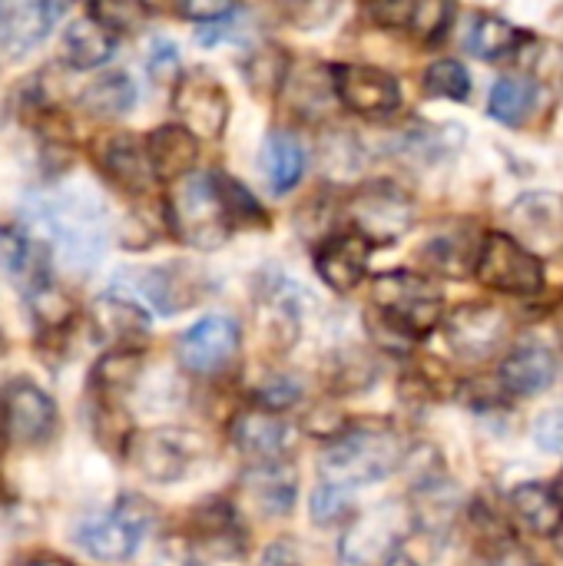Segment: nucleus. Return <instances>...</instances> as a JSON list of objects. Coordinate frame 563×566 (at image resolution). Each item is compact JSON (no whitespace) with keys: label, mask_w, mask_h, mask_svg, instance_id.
<instances>
[{"label":"nucleus","mask_w":563,"mask_h":566,"mask_svg":"<svg viewBox=\"0 0 563 566\" xmlns=\"http://www.w3.org/2000/svg\"><path fill=\"white\" fill-rule=\"evenodd\" d=\"M232 13H236V7L229 0H202V3H183L179 7V17H189V20H196L202 27H209L216 20H226Z\"/></svg>","instance_id":"nucleus-45"},{"label":"nucleus","mask_w":563,"mask_h":566,"mask_svg":"<svg viewBox=\"0 0 563 566\" xmlns=\"http://www.w3.org/2000/svg\"><path fill=\"white\" fill-rule=\"evenodd\" d=\"M368 252L372 242L362 239L358 232H342L325 239V245L315 255V272L332 292H352L368 272Z\"/></svg>","instance_id":"nucleus-17"},{"label":"nucleus","mask_w":563,"mask_h":566,"mask_svg":"<svg viewBox=\"0 0 563 566\" xmlns=\"http://www.w3.org/2000/svg\"><path fill=\"white\" fill-rule=\"evenodd\" d=\"M63 13L60 3H7V56H20L33 50L53 27V20Z\"/></svg>","instance_id":"nucleus-25"},{"label":"nucleus","mask_w":563,"mask_h":566,"mask_svg":"<svg viewBox=\"0 0 563 566\" xmlns=\"http://www.w3.org/2000/svg\"><path fill=\"white\" fill-rule=\"evenodd\" d=\"M557 375V358L551 348L544 345H521L514 348L504 361H501V385L508 395H541L544 388H551Z\"/></svg>","instance_id":"nucleus-20"},{"label":"nucleus","mask_w":563,"mask_h":566,"mask_svg":"<svg viewBox=\"0 0 563 566\" xmlns=\"http://www.w3.org/2000/svg\"><path fill=\"white\" fill-rule=\"evenodd\" d=\"M96 159H100L103 176L126 192H146L156 182L146 143H139L133 133H116V136L103 139Z\"/></svg>","instance_id":"nucleus-18"},{"label":"nucleus","mask_w":563,"mask_h":566,"mask_svg":"<svg viewBox=\"0 0 563 566\" xmlns=\"http://www.w3.org/2000/svg\"><path fill=\"white\" fill-rule=\"evenodd\" d=\"M534 444L544 454H561L563 451V408H551L534 421Z\"/></svg>","instance_id":"nucleus-42"},{"label":"nucleus","mask_w":563,"mask_h":566,"mask_svg":"<svg viewBox=\"0 0 563 566\" xmlns=\"http://www.w3.org/2000/svg\"><path fill=\"white\" fill-rule=\"evenodd\" d=\"M116 50V30H110L100 17L86 13L76 17L66 30H63V53L66 63L76 70H93L103 66Z\"/></svg>","instance_id":"nucleus-22"},{"label":"nucleus","mask_w":563,"mask_h":566,"mask_svg":"<svg viewBox=\"0 0 563 566\" xmlns=\"http://www.w3.org/2000/svg\"><path fill=\"white\" fill-rule=\"evenodd\" d=\"M491 566H538L531 560V554L528 551H521V547H514V544H501L498 547V554L491 557Z\"/></svg>","instance_id":"nucleus-48"},{"label":"nucleus","mask_w":563,"mask_h":566,"mask_svg":"<svg viewBox=\"0 0 563 566\" xmlns=\"http://www.w3.org/2000/svg\"><path fill=\"white\" fill-rule=\"evenodd\" d=\"M348 491L335 488V484H319L315 494H312V521L315 524H335L348 514Z\"/></svg>","instance_id":"nucleus-40"},{"label":"nucleus","mask_w":563,"mask_h":566,"mask_svg":"<svg viewBox=\"0 0 563 566\" xmlns=\"http://www.w3.org/2000/svg\"><path fill=\"white\" fill-rule=\"evenodd\" d=\"M368 13L382 27H408L411 13H415V3H375V7H368Z\"/></svg>","instance_id":"nucleus-46"},{"label":"nucleus","mask_w":563,"mask_h":566,"mask_svg":"<svg viewBox=\"0 0 563 566\" xmlns=\"http://www.w3.org/2000/svg\"><path fill=\"white\" fill-rule=\"evenodd\" d=\"M56 405L33 381H17L3 395V428L20 448H40L56 434Z\"/></svg>","instance_id":"nucleus-13"},{"label":"nucleus","mask_w":563,"mask_h":566,"mask_svg":"<svg viewBox=\"0 0 563 566\" xmlns=\"http://www.w3.org/2000/svg\"><path fill=\"white\" fill-rule=\"evenodd\" d=\"M445 335L448 345L455 348L458 358L465 361H484L491 355H498L511 335V322L501 308L494 305H461L445 318Z\"/></svg>","instance_id":"nucleus-11"},{"label":"nucleus","mask_w":563,"mask_h":566,"mask_svg":"<svg viewBox=\"0 0 563 566\" xmlns=\"http://www.w3.org/2000/svg\"><path fill=\"white\" fill-rule=\"evenodd\" d=\"M425 93L441 99H468L471 76L458 60H438L425 70Z\"/></svg>","instance_id":"nucleus-36"},{"label":"nucleus","mask_w":563,"mask_h":566,"mask_svg":"<svg viewBox=\"0 0 563 566\" xmlns=\"http://www.w3.org/2000/svg\"><path fill=\"white\" fill-rule=\"evenodd\" d=\"M299 551L289 544V541H275L269 551H265V557H262V566H299Z\"/></svg>","instance_id":"nucleus-47"},{"label":"nucleus","mask_w":563,"mask_h":566,"mask_svg":"<svg viewBox=\"0 0 563 566\" xmlns=\"http://www.w3.org/2000/svg\"><path fill=\"white\" fill-rule=\"evenodd\" d=\"M405 438L388 421H358L348 424L329 448L322 451V478L342 491L368 488L392 478L405 464Z\"/></svg>","instance_id":"nucleus-1"},{"label":"nucleus","mask_w":563,"mask_h":566,"mask_svg":"<svg viewBox=\"0 0 563 566\" xmlns=\"http://www.w3.org/2000/svg\"><path fill=\"white\" fill-rule=\"evenodd\" d=\"M405 511L395 501H385L382 507L362 514L342 541V554L348 566H365L372 564L375 557H392L398 551V541L405 534Z\"/></svg>","instance_id":"nucleus-15"},{"label":"nucleus","mask_w":563,"mask_h":566,"mask_svg":"<svg viewBox=\"0 0 563 566\" xmlns=\"http://www.w3.org/2000/svg\"><path fill=\"white\" fill-rule=\"evenodd\" d=\"M554 544H557V551H561V557H563V527H561V534L554 537Z\"/></svg>","instance_id":"nucleus-53"},{"label":"nucleus","mask_w":563,"mask_h":566,"mask_svg":"<svg viewBox=\"0 0 563 566\" xmlns=\"http://www.w3.org/2000/svg\"><path fill=\"white\" fill-rule=\"evenodd\" d=\"M146 70L156 76V80H169V76H176V70H179V50L169 43V40H153V46H149V56H146Z\"/></svg>","instance_id":"nucleus-43"},{"label":"nucleus","mask_w":563,"mask_h":566,"mask_svg":"<svg viewBox=\"0 0 563 566\" xmlns=\"http://www.w3.org/2000/svg\"><path fill=\"white\" fill-rule=\"evenodd\" d=\"M335 96L358 116H392L402 106V86L392 73L365 63H348L335 70Z\"/></svg>","instance_id":"nucleus-14"},{"label":"nucleus","mask_w":563,"mask_h":566,"mask_svg":"<svg viewBox=\"0 0 563 566\" xmlns=\"http://www.w3.org/2000/svg\"><path fill=\"white\" fill-rule=\"evenodd\" d=\"M239 491L249 501V507H256V514L285 517L292 511V504H295L299 478L285 461L282 464H256V468H249L242 474Z\"/></svg>","instance_id":"nucleus-19"},{"label":"nucleus","mask_w":563,"mask_h":566,"mask_svg":"<svg viewBox=\"0 0 563 566\" xmlns=\"http://www.w3.org/2000/svg\"><path fill=\"white\" fill-rule=\"evenodd\" d=\"M451 7L448 3H415V13H411V23L408 30L421 40V43H438L445 33H448V23H451Z\"/></svg>","instance_id":"nucleus-39"},{"label":"nucleus","mask_w":563,"mask_h":566,"mask_svg":"<svg viewBox=\"0 0 563 566\" xmlns=\"http://www.w3.org/2000/svg\"><path fill=\"white\" fill-rule=\"evenodd\" d=\"M521 40H524V33L511 20H504L498 13H478L465 33V50L481 60H498V56L514 53Z\"/></svg>","instance_id":"nucleus-30"},{"label":"nucleus","mask_w":563,"mask_h":566,"mask_svg":"<svg viewBox=\"0 0 563 566\" xmlns=\"http://www.w3.org/2000/svg\"><path fill=\"white\" fill-rule=\"evenodd\" d=\"M90 13L100 17L110 30H129V27L139 23V17H143L146 10L136 7V3H103V7H93Z\"/></svg>","instance_id":"nucleus-44"},{"label":"nucleus","mask_w":563,"mask_h":566,"mask_svg":"<svg viewBox=\"0 0 563 566\" xmlns=\"http://www.w3.org/2000/svg\"><path fill=\"white\" fill-rule=\"evenodd\" d=\"M511 219L518 222L521 232L551 239V235H557V229L563 232V199L561 196H548V192L524 196L521 202H514Z\"/></svg>","instance_id":"nucleus-33"},{"label":"nucleus","mask_w":563,"mask_h":566,"mask_svg":"<svg viewBox=\"0 0 563 566\" xmlns=\"http://www.w3.org/2000/svg\"><path fill=\"white\" fill-rule=\"evenodd\" d=\"M173 109L192 136L216 139L229 123V93L212 73L189 70L176 80Z\"/></svg>","instance_id":"nucleus-9"},{"label":"nucleus","mask_w":563,"mask_h":566,"mask_svg":"<svg viewBox=\"0 0 563 566\" xmlns=\"http://www.w3.org/2000/svg\"><path fill=\"white\" fill-rule=\"evenodd\" d=\"M7 56V3H0V60Z\"/></svg>","instance_id":"nucleus-50"},{"label":"nucleus","mask_w":563,"mask_h":566,"mask_svg":"<svg viewBox=\"0 0 563 566\" xmlns=\"http://www.w3.org/2000/svg\"><path fill=\"white\" fill-rule=\"evenodd\" d=\"M216 182H219V192H222V202H226V209H229V219H232V229L236 226H265V212H262V206H259V199L242 186V182H236L232 176H226V172H216Z\"/></svg>","instance_id":"nucleus-35"},{"label":"nucleus","mask_w":563,"mask_h":566,"mask_svg":"<svg viewBox=\"0 0 563 566\" xmlns=\"http://www.w3.org/2000/svg\"><path fill=\"white\" fill-rule=\"evenodd\" d=\"M166 212H169V226L176 239L202 252L219 249L232 232V219H229V209L222 202V192L212 172H192L173 182Z\"/></svg>","instance_id":"nucleus-3"},{"label":"nucleus","mask_w":563,"mask_h":566,"mask_svg":"<svg viewBox=\"0 0 563 566\" xmlns=\"http://www.w3.org/2000/svg\"><path fill=\"white\" fill-rule=\"evenodd\" d=\"M239 325L229 315H209L189 325L176 338V358L192 375H216L222 371L232 355L239 352Z\"/></svg>","instance_id":"nucleus-12"},{"label":"nucleus","mask_w":563,"mask_h":566,"mask_svg":"<svg viewBox=\"0 0 563 566\" xmlns=\"http://www.w3.org/2000/svg\"><path fill=\"white\" fill-rule=\"evenodd\" d=\"M30 315H33V322H37L43 332H60V328L70 325L73 305H70V298H66L60 289L43 285V289L30 292Z\"/></svg>","instance_id":"nucleus-38"},{"label":"nucleus","mask_w":563,"mask_h":566,"mask_svg":"<svg viewBox=\"0 0 563 566\" xmlns=\"http://www.w3.org/2000/svg\"><path fill=\"white\" fill-rule=\"evenodd\" d=\"M385 566H418V564H415V560H411V557H408L405 551H395V554H392V557L385 560Z\"/></svg>","instance_id":"nucleus-51"},{"label":"nucleus","mask_w":563,"mask_h":566,"mask_svg":"<svg viewBox=\"0 0 563 566\" xmlns=\"http://www.w3.org/2000/svg\"><path fill=\"white\" fill-rule=\"evenodd\" d=\"M348 219H352V232H358L368 242L388 245L415 226L418 206L398 182L378 179V182L358 186L348 196Z\"/></svg>","instance_id":"nucleus-6"},{"label":"nucleus","mask_w":563,"mask_h":566,"mask_svg":"<svg viewBox=\"0 0 563 566\" xmlns=\"http://www.w3.org/2000/svg\"><path fill=\"white\" fill-rule=\"evenodd\" d=\"M206 458H209V441L192 428L163 424V428L136 431L126 441L129 468L153 484H176L186 474H192Z\"/></svg>","instance_id":"nucleus-5"},{"label":"nucleus","mask_w":563,"mask_h":566,"mask_svg":"<svg viewBox=\"0 0 563 566\" xmlns=\"http://www.w3.org/2000/svg\"><path fill=\"white\" fill-rule=\"evenodd\" d=\"M372 318L395 328L402 338L418 342L445 322L441 292L418 272H388L375 279Z\"/></svg>","instance_id":"nucleus-4"},{"label":"nucleus","mask_w":563,"mask_h":566,"mask_svg":"<svg viewBox=\"0 0 563 566\" xmlns=\"http://www.w3.org/2000/svg\"><path fill=\"white\" fill-rule=\"evenodd\" d=\"M232 444L256 464H282L295 444V428L265 408H252L232 421Z\"/></svg>","instance_id":"nucleus-16"},{"label":"nucleus","mask_w":563,"mask_h":566,"mask_svg":"<svg viewBox=\"0 0 563 566\" xmlns=\"http://www.w3.org/2000/svg\"><path fill=\"white\" fill-rule=\"evenodd\" d=\"M123 282H126L143 302H149V305H153L156 312H163V315L186 312V308L196 305V302L206 295V289H209L206 272H199V269L189 265V262H166V265L139 269V272L123 275Z\"/></svg>","instance_id":"nucleus-10"},{"label":"nucleus","mask_w":563,"mask_h":566,"mask_svg":"<svg viewBox=\"0 0 563 566\" xmlns=\"http://www.w3.org/2000/svg\"><path fill=\"white\" fill-rule=\"evenodd\" d=\"M289 56L279 50V46H259L249 53L246 60V76H249V86L259 93V96H272L285 80H289Z\"/></svg>","instance_id":"nucleus-34"},{"label":"nucleus","mask_w":563,"mask_h":566,"mask_svg":"<svg viewBox=\"0 0 563 566\" xmlns=\"http://www.w3.org/2000/svg\"><path fill=\"white\" fill-rule=\"evenodd\" d=\"M554 497L561 501V507H563V471L557 474V481H554Z\"/></svg>","instance_id":"nucleus-52"},{"label":"nucleus","mask_w":563,"mask_h":566,"mask_svg":"<svg viewBox=\"0 0 563 566\" xmlns=\"http://www.w3.org/2000/svg\"><path fill=\"white\" fill-rule=\"evenodd\" d=\"M289 103L299 116L305 119H315L319 113H325L332 93H335V73L329 76L325 66L305 60V63H295L289 70Z\"/></svg>","instance_id":"nucleus-28"},{"label":"nucleus","mask_w":563,"mask_h":566,"mask_svg":"<svg viewBox=\"0 0 563 566\" xmlns=\"http://www.w3.org/2000/svg\"><path fill=\"white\" fill-rule=\"evenodd\" d=\"M0 272L20 285L27 295L46 285V269L40 265V249L17 222H0Z\"/></svg>","instance_id":"nucleus-23"},{"label":"nucleus","mask_w":563,"mask_h":566,"mask_svg":"<svg viewBox=\"0 0 563 566\" xmlns=\"http://www.w3.org/2000/svg\"><path fill=\"white\" fill-rule=\"evenodd\" d=\"M30 219L70 269L86 272L103 259L106 209L96 196L90 192L40 196L37 202H30Z\"/></svg>","instance_id":"nucleus-2"},{"label":"nucleus","mask_w":563,"mask_h":566,"mask_svg":"<svg viewBox=\"0 0 563 566\" xmlns=\"http://www.w3.org/2000/svg\"><path fill=\"white\" fill-rule=\"evenodd\" d=\"M511 511L514 517L538 537H557L563 527V507L554 497V488L544 484H521L511 491Z\"/></svg>","instance_id":"nucleus-26"},{"label":"nucleus","mask_w":563,"mask_h":566,"mask_svg":"<svg viewBox=\"0 0 563 566\" xmlns=\"http://www.w3.org/2000/svg\"><path fill=\"white\" fill-rule=\"evenodd\" d=\"M136 103V83L126 73H106L96 76L83 93H80V106L96 116V119H116L123 113H129Z\"/></svg>","instance_id":"nucleus-31"},{"label":"nucleus","mask_w":563,"mask_h":566,"mask_svg":"<svg viewBox=\"0 0 563 566\" xmlns=\"http://www.w3.org/2000/svg\"><path fill=\"white\" fill-rule=\"evenodd\" d=\"M143 368V355L136 348H116L96 365V385L103 391H123L136 381Z\"/></svg>","instance_id":"nucleus-37"},{"label":"nucleus","mask_w":563,"mask_h":566,"mask_svg":"<svg viewBox=\"0 0 563 566\" xmlns=\"http://www.w3.org/2000/svg\"><path fill=\"white\" fill-rule=\"evenodd\" d=\"M262 169H265V179L269 186L282 196L289 189L299 186L302 172H305V149L299 143L295 133L289 129H275L265 136V146H262Z\"/></svg>","instance_id":"nucleus-27"},{"label":"nucleus","mask_w":563,"mask_h":566,"mask_svg":"<svg viewBox=\"0 0 563 566\" xmlns=\"http://www.w3.org/2000/svg\"><path fill=\"white\" fill-rule=\"evenodd\" d=\"M534 99H538L534 80H528V76H504V80H498V86L491 90L488 113H491L498 123H504V126H518V123H524V116L534 109Z\"/></svg>","instance_id":"nucleus-32"},{"label":"nucleus","mask_w":563,"mask_h":566,"mask_svg":"<svg viewBox=\"0 0 563 566\" xmlns=\"http://www.w3.org/2000/svg\"><path fill=\"white\" fill-rule=\"evenodd\" d=\"M146 153H149L156 179L179 182V179L189 176L199 146H196V136L186 126H156L146 136Z\"/></svg>","instance_id":"nucleus-21"},{"label":"nucleus","mask_w":563,"mask_h":566,"mask_svg":"<svg viewBox=\"0 0 563 566\" xmlns=\"http://www.w3.org/2000/svg\"><path fill=\"white\" fill-rule=\"evenodd\" d=\"M475 275L491 292L521 295V298L524 295H538L544 289V265H541V259L531 249H524L508 232L484 235V245H481Z\"/></svg>","instance_id":"nucleus-8"},{"label":"nucleus","mask_w":563,"mask_h":566,"mask_svg":"<svg viewBox=\"0 0 563 566\" xmlns=\"http://www.w3.org/2000/svg\"><path fill=\"white\" fill-rule=\"evenodd\" d=\"M0 352H3V338H0Z\"/></svg>","instance_id":"nucleus-54"},{"label":"nucleus","mask_w":563,"mask_h":566,"mask_svg":"<svg viewBox=\"0 0 563 566\" xmlns=\"http://www.w3.org/2000/svg\"><path fill=\"white\" fill-rule=\"evenodd\" d=\"M302 395V385L285 378V375H269L259 388H256V401L265 408V411H282L289 405H295Z\"/></svg>","instance_id":"nucleus-41"},{"label":"nucleus","mask_w":563,"mask_h":566,"mask_svg":"<svg viewBox=\"0 0 563 566\" xmlns=\"http://www.w3.org/2000/svg\"><path fill=\"white\" fill-rule=\"evenodd\" d=\"M149 524H153V511L146 507V501L123 497L110 514H96L83 521L76 527V544L103 564H119L136 554Z\"/></svg>","instance_id":"nucleus-7"},{"label":"nucleus","mask_w":563,"mask_h":566,"mask_svg":"<svg viewBox=\"0 0 563 566\" xmlns=\"http://www.w3.org/2000/svg\"><path fill=\"white\" fill-rule=\"evenodd\" d=\"M17 566H73V564H70V560H63V557H56V554H37V557L20 560Z\"/></svg>","instance_id":"nucleus-49"},{"label":"nucleus","mask_w":563,"mask_h":566,"mask_svg":"<svg viewBox=\"0 0 563 566\" xmlns=\"http://www.w3.org/2000/svg\"><path fill=\"white\" fill-rule=\"evenodd\" d=\"M481 239H471L468 232L458 235H438L421 249V259L428 262L431 272H441L448 279H465L475 272L478 255H481Z\"/></svg>","instance_id":"nucleus-29"},{"label":"nucleus","mask_w":563,"mask_h":566,"mask_svg":"<svg viewBox=\"0 0 563 566\" xmlns=\"http://www.w3.org/2000/svg\"><path fill=\"white\" fill-rule=\"evenodd\" d=\"M93 328L103 342L116 348H133V342H139L149 332V318L133 298L106 295L93 308Z\"/></svg>","instance_id":"nucleus-24"}]
</instances>
